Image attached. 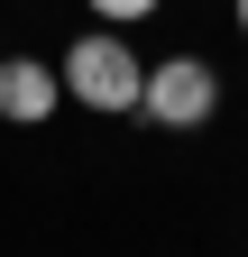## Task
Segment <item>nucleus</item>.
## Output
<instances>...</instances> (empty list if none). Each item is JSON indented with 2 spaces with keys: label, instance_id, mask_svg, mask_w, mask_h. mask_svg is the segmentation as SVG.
<instances>
[{
  "label": "nucleus",
  "instance_id": "f03ea898",
  "mask_svg": "<svg viewBox=\"0 0 248 257\" xmlns=\"http://www.w3.org/2000/svg\"><path fill=\"white\" fill-rule=\"evenodd\" d=\"M211 110H221V74H211V55H166V64H147L138 119H157V128H202Z\"/></svg>",
  "mask_w": 248,
  "mask_h": 257
},
{
  "label": "nucleus",
  "instance_id": "20e7f679",
  "mask_svg": "<svg viewBox=\"0 0 248 257\" xmlns=\"http://www.w3.org/2000/svg\"><path fill=\"white\" fill-rule=\"evenodd\" d=\"M83 10H92V19H101V28H129V19H157V10H166V0H83Z\"/></svg>",
  "mask_w": 248,
  "mask_h": 257
},
{
  "label": "nucleus",
  "instance_id": "7ed1b4c3",
  "mask_svg": "<svg viewBox=\"0 0 248 257\" xmlns=\"http://www.w3.org/2000/svg\"><path fill=\"white\" fill-rule=\"evenodd\" d=\"M55 101H65V74L37 55H0V119H19V128H37L55 119Z\"/></svg>",
  "mask_w": 248,
  "mask_h": 257
},
{
  "label": "nucleus",
  "instance_id": "f257e3e1",
  "mask_svg": "<svg viewBox=\"0 0 248 257\" xmlns=\"http://www.w3.org/2000/svg\"><path fill=\"white\" fill-rule=\"evenodd\" d=\"M65 101H83V110H101V119H119V110H138V83H147V64H138V46L119 37V28H83V37L65 46Z\"/></svg>",
  "mask_w": 248,
  "mask_h": 257
},
{
  "label": "nucleus",
  "instance_id": "39448f33",
  "mask_svg": "<svg viewBox=\"0 0 248 257\" xmlns=\"http://www.w3.org/2000/svg\"><path fill=\"white\" fill-rule=\"evenodd\" d=\"M239 28H248V0H239Z\"/></svg>",
  "mask_w": 248,
  "mask_h": 257
}]
</instances>
